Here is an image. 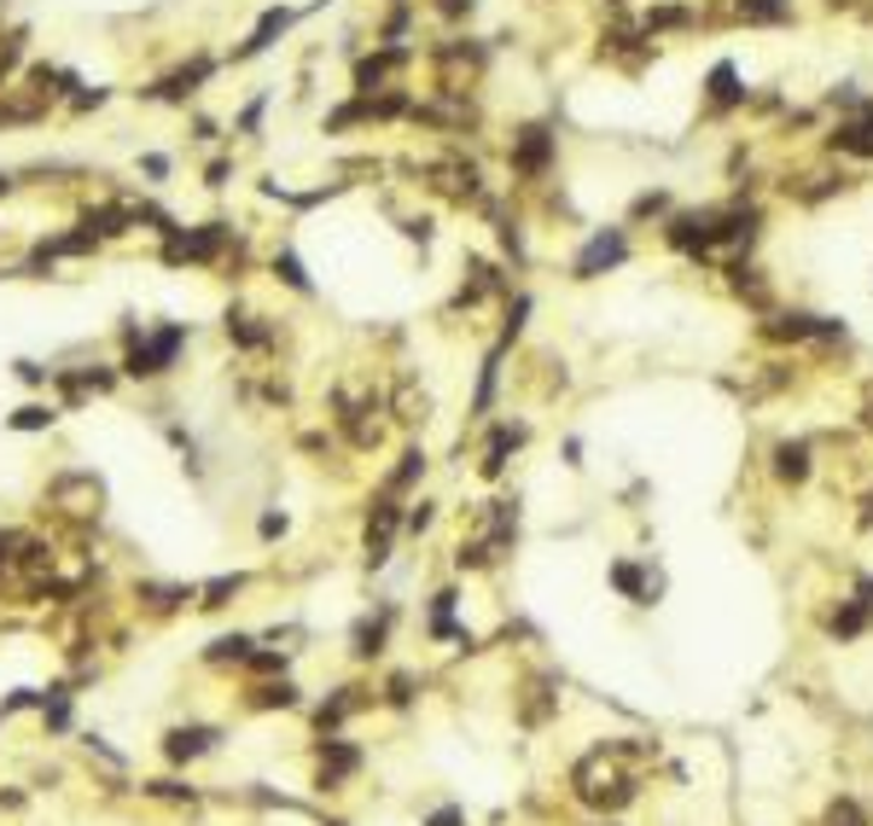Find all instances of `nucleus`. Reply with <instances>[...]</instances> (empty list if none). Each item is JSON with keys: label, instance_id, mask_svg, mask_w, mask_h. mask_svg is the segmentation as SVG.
<instances>
[{"label": "nucleus", "instance_id": "dca6fc26", "mask_svg": "<svg viewBox=\"0 0 873 826\" xmlns=\"http://www.w3.org/2000/svg\"><path fill=\"white\" fill-rule=\"evenodd\" d=\"M134 600H140V612H152V617H175V612H187L193 588L187 582H140Z\"/></svg>", "mask_w": 873, "mask_h": 826}, {"label": "nucleus", "instance_id": "a211bd4d", "mask_svg": "<svg viewBox=\"0 0 873 826\" xmlns=\"http://www.w3.org/2000/svg\"><path fill=\"white\" fill-rule=\"evenodd\" d=\"M391 414L402 419V426H426V419H431V396L414 384V373H402V379H396V391H391Z\"/></svg>", "mask_w": 873, "mask_h": 826}, {"label": "nucleus", "instance_id": "412c9836", "mask_svg": "<svg viewBox=\"0 0 873 826\" xmlns=\"http://www.w3.org/2000/svg\"><path fill=\"white\" fill-rule=\"evenodd\" d=\"M419 478H426V448H402V460L391 466V471H384V495H408V489L419 483Z\"/></svg>", "mask_w": 873, "mask_h": 826}, {"label": "nucleus", "instance_id": "f8f14e48", "mask_svg": "<svg viewBox=\"0 0 873 826\" xmlns=\"http://www.w3.org/2000/svg\"><path fill=\"white\" fill-rule=\"evenodd\" d=\"M356 774H361V751L349 745L344 733L315 739V786H321V791H339L344 780H356Z\"/></svg>", "mask_w": 873, "mask_h": 826}, {"label": "nucleus", "instance_id": "f257e3e1", "mask_svg": "<svg viewBox=\"0 0 873 826\" xmlns=\"http://www.w3.org/2000/svg\"><path fill=\"white\" fill-rule=\"evenodd\" d=\"M123 361H116V373L123 379H140V384H152L163 373H175V361H181V349L193 344V326L187 320H158V326H134V315H123Z\"/></svg>", "mask_w": 873, "mask_h": 826}, {"label": "nucleus", "instance_id": "7ed1b4c3", "mask_svg": "<svg viewBox=\"0 0 873 826\" xmlns=\"http://www.w3.org/2000/svg\"><path fill=\"white\" fill-rule=\"evenodd\" d=\"M228 64H222V53H210V47H193L181 64H170L163 76H152L146 88H134V99L140 106H163V111H193L198 99H205V88L216 76H222Z\"/></svg>", "mask_w": 873, "mask_h": 826}, {"label": "nucleus", "instance_id": "6e6552de", "mask_svg": "<svg viewBox=\"0 0 873 826\" xmlns=\"http://www.w3.org/2000/svg\"><path fill=\"white\" fill-rule=\"evenodd\" d=\"M222 332H228V344L239 349V356H274V349H280V332H285V326H280L274 315L250 309V303H228Z\"/></svg>", "mask_w": 873, "mask_h": 826}, {"label": "nucleus", "instance_id": "c9c22d12", "mask_svg": "<svg viewBox=\"0 0 873 826\" xmlns=\"http://www.w3.org/2000/svg\"><path fill=\"white\" fill-rule=\"evenodd\" d=\"M12 193H19V170H0V205H7Z\"/></svg>", "mask_w": 873, "mask_h": 826}, {"label": "nucleus", "instance_id": "ddd939ff", "mask_svg": "<svg viewBox=\"0 0 873 826\" xmlns=\"http://www.w3.org/2000/svg\"><path fill=\"white\" fill-rule=\"evenodd\" d=\"M216 745H222V728H210V722H181V728L163 733V756H170L175 768L198 763V756H210Z\"/></svg>", "mask_w": 873, "mask_h": 826}, {"label": "nucleus", "instance_id": "5701e85b", "mask_svg": "<svg viewBox=\"0 0 873 826\" xmlns=\"http://www.w3.org/2000/svg\"><path fill=\"white\" fill-rule=\"evenodd\" d=\"M868 617H873V582H856V605L833 617V634H862Z\"/></svg>", "mask_w": 873, "mask_h": 826}, {"label": "nucleus", "instance_id": "20e7f679", "mask_svg": "<svg viewBox=\"0 0 873 826\" xmlns=\"http://www.w3.org/2000/svg\"><path fill=\"white\" fill-rule=\"evenodd\" d=\"M47 513L71 530H94L99 518H106V483H99L88 466L59 471V478L47 483Z\"/></svg>", "mask_w": 873, "mask_h": 826}, {"label": "nucleus", "instance_id": "4be33fe9", "mask_svg": "<svg viewBox=\"0 0 873 826\" xmlns=\"http://www.w3.org/2000/svg\"><path fill=\"white\" fill-rule=\"evenodd\" d=\"M239 594H245V570H233V577H216L205 588H193V605L198 612H222V605H233Z\"/></svg>", "mask_w": 873, "mask_h": 826}, {"label": "nucleus", "instance_id": "473e14b6", "mask_svg": "<svg viewBox=\"0 0 873 826\" xmlns=\"http://www.w3.org/2000/svg\"><path fill=\"white\" fill-rule=\"evenodd\" d=\"M827 826H862V809H856V803H838Z\"/></svg>", "mask_w": 873, "mask_h": 826}, {"label": "nucleus", "instance_id": "393cba45", "mask_svg": "<svg viewBox=\"0 0 873 826\" xmlns=\"http://www.w3.org/2000/svg\"><path fill=\"white\" fill-rule=\"evenodd\" d=\"M704 88H711V99H716V106H740V99H746V88H740V71H734V64H716Z\"/></svg>", "mask_w": 873, "mask_h": 826}, {"label": "nucleus", "instance_id": "cd10ccee", "mask_svg": "<svg viewBox=\"0 0 873 826\" xmlns=\"http://www.w3.org/2000/svg\"><path fill=\"white\" fill-rule=\"evenodd\" d=\"M134 170L146 175V187H170L175 158H170V151H140V158H134Z\"/></svg>", "mask_w": 873, "mask_h": 826}, {"label": "nucleus", "instance_id": "39448f33", "mask_svg": "<svg viewBox=\"0 0 873 826\" xmlns=\"http://www.w3.org/2000/svg\"><path fill=\"white\" fill-rule=\"evenodd\" d=\"M490 64V47L478 36H448L431 47V71H436V94H472V82Z\"/></svg>", "mask_w": 873, "mask_h": 826}, {"label": "nucleus", "instance_id": "c756f323", "mask_svg": "<svg viewBox=\"0 0 873 826\" xmlns=\"http://www.w3.org/2000/svg\"><path fill=\"white\" fill-rule=\"evenodd\" d=\"M612 582L624 588L629 600H641V605L652 600V588H647V577H641V570H635V565H617V570H612Z\"/></svg>", "mask_w": 873, "mask_h": 826}, {"label": "nucleus", "instance_id": "bb28decb", "mask_svg": "<svg viewBox=\"0 0 873 826\" xmlns=\"http://www.w3.org/2000/svg\"><path fill=\"white\" fill-rule=\"evenodd\" d=\"M233 175H239V158H233V146H222V151L205 163V187H210V193H228Z\"/></svg>", "mask_w": 873, "mask_h": 826}, {"label": "nucleus", "instance_id": "6ab92c4d", "mask_svg": "<svg viewBox=\"0 0 873 826\" xmlns=\"http://www.w3.org/2000/svg\"><path fill=\"white\" fill-rule=\"evenodd\" d=\"M525 426H495V436H490V448H483V478H501L507 471V460H513V448H525Z\"/></svg>", "mask_w": 873, "mask_h": 826}, {"label": "nucleus", "instance_id": "2eb2a0df", "mask_svg": "<svg viewBox=\"0 0 873 826\" xmlns=\"http://www.w3.org/2000/svg\"><path fill=\"white\" fill-rule=\"evenodd\" d=\"M391 629H396V605H379V612H367L356 622V634H349V652L356 657H379L391 646Z\"/></svg>", "mask_w": 873, "mask_h": 826}, {"label": "nucleus", "instance_id": "c85d7f7f", "mask_svg": "<svg viewBox=\"0 0 873 826\" xmlns=\"http://www.w3.org/2000/svg\"><path fill=\"white\" fill-rule=\"evenodd\" d=\"M431 634H436V640H448V634H455V594H448V588L431 600Z\"/></svg>", "mask_w": 873, "mask_h": 826}, {"label": "nucleus", "instance_id": "b1692460", "mask_svg": "<svg viewBox=\"0 0 873 826\" xmlns=\"http://www.w3.org/2000/svg\"><path fill=\"white\" fill-rule=\"evenodd\" d=\"M775 471L786 483H803L810 478V443H780L775 448Z\"/></svg>", "mask_w": 873, "mask_h": 826}, {"label": "nucleus", "instance_id": "9d476101", "mask_svg": "<svg viewBox=\"0 0 873 826\" xmlns=\"http://www.w3.org/2000/svg\"><path fill=\"white\" fill-rule=\"evenodd\" d=\"M116 367H106V361H88V367H53V391H59V402L64 408H82L88 396H106V391H116Z\"/></svg>", "mask_w": 873, "mask_h": 826}, {"label": "nucleus", "instance_id": "2f4dec72", "mask_svg": "<svg viewBox=\"0 0 873 826\" xmlns=\"http://www.w3.org/2000/svg\"><path fill=\"white\" fill-rule=\"evenodd\" d=\"M384 704H396V711H402V704H414V676H391V681H384Z\"/></svg>", "mask_w": 873, "mask_h": 826}, {"label": "nucleus", "instance_id": "f3484780", "mask_svg": "<svg viewBox=\"0 0 873 826\" xmlns=\"http://www.w3.org/2000/svg\"><path fill=\"white\" fill-rule=\"evenodd\" d=\"M245 704H250V711H297V704H304V693H297V681L268 676V681H257V687L245 693Z\"/></svg>", "mask_w": 873, "mask_h": 826}, {"label": "nucleus", "instance_id": "1a4fd4ad", "mask_svg": "<svg viewBox=\"0 0 873 826\" xmlns=\"http://www.w3.org/2000/svg\"><path fill=\"white\" fill-rule=\"evenodd\" d=\"M396 535H402V495H373V507H367V530H361V553H367V565H391V553H396Z\"/></svg>", "mask_w": 873, "mask_h": 826}, {"label": "nucleus", "instance_id": "72a5a7b5", "mask_svg": "<svg viewBox=\"0 0 873 826\" xmlns=\"http://www.w3.org/2000/svg\"><path fill=\"white\" fill-rule=\"evenodd\" d=\"M262 542H274V535H285V513H262Z\"/></svg>", "mask_w": 873, "mask_h": 826}, {"label": "nucleus", "instance_id": "f03ea898", "mask_svg": "<svg viewBox=\"0 0 873 826\" xmlns=\"http://www.w3.org/2000/svg\"><path fill=\"white\" fill-rule=\"evenodd\" d=\"M641 745H600L577 763V774H570V791H577L589 809H624L635 798V768L641 763Z\"/></svg>", "mask_w": 873, "mask_h": 826}, {"label": "nucleus", "instance_id": "9b49d317", "mask_svg": "<svg viewBox=\"0 0 873 826\" xmlns=\"http://www.w3.org/2000/svg\"><path fill=\"white\" fill-rule=\"evenodd\" d=\"M629 262V233L624 227H600L589 245L577 250V262H570V280H600L612 274V268Z\"/></svg>", "mask_w": 873, "mask_h": 826}, {"label": "nucleus", "instance_id": "e433bc0d", "mask_svg": "<svg viewBox=\"0 0 873 826\" xmlns=\"http://www.w3.org/2000/svg\"><path fill=\"white\" fill-rule=\"evenodd\" d=\"M862 414H868V426H873V384H868V402H862Z\"/></svg>", "mask_w": 873, "mask_h": 826}, {"label": "nucleus", "instance_id": "4c0bfd02", "mask_svg": "<svg viewBox=\"0 0 873 826\" xmlns=\"http://www.w3.org/2000/svg\"><path fill=\"white\" fill-rule=\"evenodd\" d=\"M384 7H402V0H384Z\"/></svg>", "mask_w": 873, "mask_h": 826}, {"label": "nucleus", "instance_id": "58836bf2", "mask_svg": "<svg viewBox=\"0 0 873 826\" xmlns=\"http://www.w3.org/2000/svg\"><path fill=\"white\" fill-rule=\"evenodd\" d=\"M332 826H344V821H332Z\"/></svg>", "mask_w": 873, "mask_h": 826}, {"label": "nucleus", "instance_id": "423d86ee", "mask_svg": "<svg viewBox=\"0 0 873 826\" xmlns=\"http://www.w3.org/2000/svg\"><path fill=\"white\" fill-rule=\"evenodd\" d=\"M304 24V7H285V0H268L262 7V19L250 24V36L239 41V47H228L222 53V64L228 71H239V64H250V59H262V53H274V47L292 36V29Z\"/></svg>", "mask_w": 873, "mask_h": 826}, {"label": "nucleus", "instance_id": "7c9ffc66", "mask_svg": "<svg viewBox=\"0 0 873 826\" xmlns=\"http://www.w3.org/2000/svg\"><path fill=\"white\" fill-rule=\"evenodd\" d=\"M472 7H478V0H431V12H436V19H443V24H460V19H472Z\"/></svg>", "mask_w": 873, "mask_h": 826}, {"label": "nucleus", "instance_id": "4468645a", "mask_svg": "<svg viewBox=\"0 0 873 826\" xmlns=\"http://www.w3.org/2000/svg\"><path fill=\"white\" fill-rule=\"evenodd\" d=\"M262 274L274 280V285H285L292 297H315V280H309V262L297 257V245H274L262 257Z\"/></svg>", "mask_w": 873, "mask_h": 826}, {"label": "nucleus", "instance_id": "a878e982", "mask_svg": "<svg viewBox=\"0 0 873 826\" xmlns=\"http://www.w3.org/2000/svg\"><path fill=\"white\" fill-rule=\"evenodd\" d=\"M53 419H59L53 402H24V408L12 414L7 426H12V431H53Z\"/></svg>", "mask_w": 873, "mask_h": 826}, {"label": "nucleus", "instance_id": "f704fd0d", "mask_svg": "<svg viewBox=\"0 0 873 826\" xmlns=\"http://www.w3.org/2000/svg\"><path fill=\"white\" fill-rule=\"evenodd\" d=\"M426 826H466V815H460V809H455V803H448V809H436V815H431Z\"/></svg>", "mask_w": 873, "mask_h": 826}, {"label": "nucleus", "instance_id": "aec40b11", "mask_svg": "<svg viewBox=\"0 0 873 826\" xmlns=\"http://www.w3.org/2000/svg\"><path fill=\"white\" fill-rule=\"evenodd\" d=\"M250 652H257V640L250 634H216L210 646H205V664H216V669H245L250 664Z\"/></svg>", "mask_w": 873, "mask_h": 826}, {"label": "nucleus", "instance_id": "0eeeda50", "mask_svg": "<svg viewBox=\"0 0 873 826\" xmlns=\"http://www.w3.org/2000/svg\"><path fill=\"white\" fill-rule=\"evenodd\" d=\"M553 158H560V134L548 123H518L513 140H507V170L518 181H548Z\"/></svg>", "mask_w": 873, "mask_h": 826}]
</instances>
